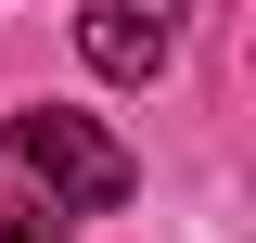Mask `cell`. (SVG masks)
<instances>
[{"instance_id":"cell-1","label":"cell","mask_w":256,"mask_h":243,"mask_svg":"<svg viewBox=\"0 0 256 243\" xmlns=\"http://www.w3.org/2000/svg\"><path fill=\"white\" fill-rule=\"evenodd\" d=\"M13 166H26V180H52V205H77V218H116L128 180H141V166H128L77 102H26V116H13Z\"/></svg>"},{"instance_id":"cell-2","label":"cell","mask_w":256,"mask_h":243,"mask_svg":"<svg viewBox=\"0 0 256 243\" xmlns=\"http://www.w3.org/2000/svg\"><path fill=\"white\" fill-rule=\"evenodd\" d=\"M77 52H90L102 77H154V64L180 52V0H90V13H77Z\"/></svg>"},{"instance_id":"cell-3","label":"cell","mask_w":256,"mask_h":243,"mask_svg":"<svg viewBox=\"0 0 256 243\" xmlns=\"http://www.w3.org/2000/svg\"><path fill=\"white\" fill-rule=\"evenodd\" d=\"M0 243H64V230H52V218L26 205V192H0Z\"/></svg>"}]
</instances>
